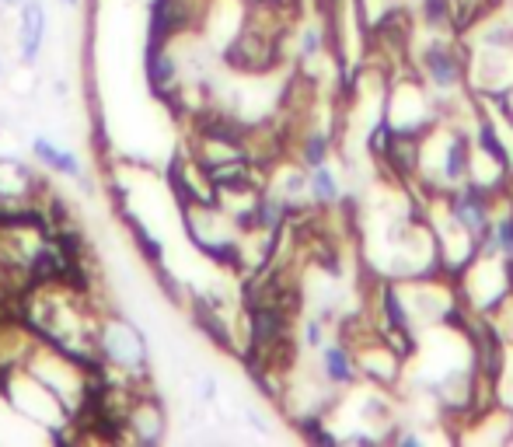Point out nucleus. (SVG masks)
<instances>
[{"label":"nucleus","instance_id":"f257e3e1","mask_svg":"<svg viewBox=\"0 0 513 447\" xmlns=\"http://www.w3.org/2000/svg\"><path fill=\"white\" fill-rule=\"evenodd\" d=\"M416 67L433 95L454 98L468 84V49L447 39V32H430L416 46Z\"/></svg>","mask_w":513,"mask_h":447},{"label":"nucleus","instance_id":"f03ea898","mask_svg":"<svg viewBox=\"0 0 513 447\" xmlns=\"http://www.w3.org/2000/svg\"><path fill=\"white\" fill-rule=\"evenodd\" d=\"M423 140L437 147V158H430V154L419 158L423 175H430L433 179V193H447V189H454L465 179H472L475 158H472V140H468L465 130L454 126V130H444V137H440L437 130H426Z\"/></svg>","mask_w":513,"mask_h":447},{"label":"nucleus","instance_id":"7ed1b4c3","mask_svg":"<svg viewBox=\"0 0 513 447\" xmlns=\"http://www.w3.org/2000/svg\"><path fill=\"white\" fill-rule=\"evenodd\" d=\"M384 109H388V133L423 137L426 130H433V91H426V84L416 77L398 81Z\"/></svg>","mask_w":513,"mask_h":447},{"label":"nucleus","instance_id":"20e7f679","mask_svg":"<svg viewBox=\"0 0 513 447\" xmlns=\"http://www.w3.org/2000/svg\"><path fill=\"white\" fill-rule=\"evenodd\" d=\"M444 196V207L447 214L454 217V224L465 227L468 234L475 238V245H479V238L489 231V224H493L496 217V196H493V186H486V182L479 179H465L461 186L447 189Z\"/></svg>","mask_w":513,"mask_h":447},{"label":"nucleus","instance_id":"39448f33","mask_svg":"<svg viewBox=\"0 0 513 447\" xmlns=\"http://www.w3.org/2000/svg\"><path fill=\"white\" fill-rule=\"evenodd\" d=\"M95 353L102 364L112 367H140L144 364V336H140L133 325L116 322L112 318L109 325H98L95 332Z\"/></svg>","mask_w":513,"mask_h":447},{"label":"nucleus","instance_id":"423d86ee","mask_svg":"<svg viewBox=\"0 0 513 447\" xmlns=\"http://www.w3.org/2000/svg\"><path fill=\"white\" fill-rule=\"evenodd\" d=\"M49 32V11L42 0H25L18 7V60L21 67H35L46 46Z\"/></svg>","mask_w":513,"mask_h":447},{"label":"nucleus","instance_id":"0eeeda50","mask_svg":"<svg viewBox=\"0 0 513 447\" xmlns=\"http://www.w3.org/2000/svg\"><path fill=\"white\" fill-rule=\"evenodd\" d=\"M144 70H147V81H151L154 95L171 98L178 91V81H182V67H178V56L171 53V42L147 39Z\"/></svg>","mask_w":513,"mask_h":447},{"label":"nucleus","instance_id":"6e6552de","mask_svg":"<svg viewBox=\"0 0 513 447\" xmlns=\"http://www.w3.org/2000/svg\"><path fill=\"white\" fill-rule=\"evenodd\" d=\"M32 158L39 161V165L53 168L63 179H74L77 186H88V172H84L81 158H77L74 151H63V147L53 144L49 137H32Z\"/></svg>","mask_w":513,"mask_h":447},{"label":"nucleus","instance_id":"1a4fd4ad","mask_svg":"<svg viewBox=\"0 0 513 447\" xmlns=\"http://www.w3.org/2000/svg\"><path fill=\"white\" fill-rule=\"evenodd\" d=\"M318 371H322V381L329 388H349L356 374H360V367H356V353L346 343H325Z\"/></svg>","mask_w":513,"mask_h":447},{"label":"nucleus","instance_id":"9d476101","mask_svg":"<svg viewBox=\"0 0 513 447\" xmlns=\"http://www.w3.org/2000/svg\"><path fill=\"white\" fill-rule=\"evenodd\" d=\"M126 423H130L133 430H137V441H147V444H158L161 434H165V413H161L158 402L147 395V399H140L137 406L126 413Z\"/></svg>","mask_w":513,"mask_h":447},{"label":"nucleus","instance_id":"9b49d317","mask_svg":"<svg viewBox=\"0 0 513 447\" xmlns=\"http://www.w3.org/2000/svg\"><path fill=\"white\" fill-rule=\"evenodd\" d=\"M475 252H496L513 266V207H510V203L503 210H496L493 224H489V231L479 238Z\"/></svg>","mask_w":513,"mask_h":447},{"label":"nucleus","instance_id":"f8f14e48","mask_svg":"<svg viewBox=\"0 0 513 447\" xmlns=\"http://www.w3.org/2000/svg\"><path fill=\"white\" fill-rule=\"evenodd\" d=\"M419 4V25L426 32H454L461 25L458 0H416Z\"/></svg>","mask_w":513,"mask_h":447},{"label":"nucleus","instance_id":"ddd939ff","mask_svg":"<svg viewBox=\"0 0 513 447\" xmlns=\"http://www.w3.org/2000/svg\"><path fill=\"white\" fill-rule=\"evenodd\" d=\"M308 200L315 203V207H336V203H342L339 175L332 172L329 165L308 168Z\"/></svg>","mask_w":513,"mask_h":447},{"label":"nucleus","instance_id":"4468645a","mask_svg":"<svg viewBox=\"0 0 513 447\" xmlns=\"http://www.w3.org/2000/svg\"><path fill=\"white\" fill-rule=\"evenodd\" d=\"M325 49H329V25H325V21H308V25L301 28V39H297V56L308 63V60L325 56Z\"/></svg>","mask_w":513,"mask_h":447},{"label":"nucleus","instance_id":"2eb2a0df","mask_svg":"<svg viewBox=\"0 0 513 447\" xmlns=\"http://www.w3.org/2000/svg\"><path fill=\"white\" fill-rule=\"evenodd\" d=\"M332 158V133L325 130H308L301 140V165L304 168H318V165H329Z\"/></svg>","mask_w":513,"mask_h":447},{"label":"nucleus","instance_id":"dca6fc26","mask_svg":"<svg viewBox=\"0 0 513 447\" xmlns=\"http://www.w3.org/2000/svg\"><path fill=\"white\" fill-rule=\"evenodd\" d=\"M280 196H287V200H297V196H308V168H287V172L280 175Z\"/></svg>","mask_w":513,"mask_h":447},{"label":"nucleus","instance_id":"f3484780","mask_svg":"<svg viewBox=\"0 0 513 447\" xmlns=\"http://www.w3.org/2000/svg\"><path fill=\"white\" fill-rule=\"evenodd\" d=\"M133 238H137L140 252H144L147 259H151V262H161V259H165V248H161V241L154 238V234L147 231L144 224H133Z\"/></svg>","mask_w":513,"mask_h":447},{"label":"nucleus","instance_id":"a211bd4d","mask_svg":"<svg viewBox=\"0 0 513 447\" xmlns=\"http://www.w3.org/2000/svg\"><path fill=\"white\" fill-rule=\"evenodd\" d=\"M304 343H308L311 350H322V346H325V315L311 318V322L304 325Z\"/></svg>","mask_w":513,"mask_h":447},{"label":"nucleus","instance_id":"6ab92c4d","mask_svg":"<svg viewBox=\"0 0 513 447\" xmlns=\"http://www.w3.org/2000/svg\"><path fill=\"white\" fill-rule=\"evenodd\" d=\"M196 399L199 402H213V399H217V378H213V374H203V378L196 381Z\"/></svg>","mask_w":513,"mask_h":447},{"label":"nucleus","instance_id":"aec40b11","mask_svg":"<svg viewBox=\"0 0 513 447\" xmlns=\"http://www.w3.org/2000/svg\"><path fill=\"white\" fill-rule=\"evenodd\" d=\"M25 4V0H0V7H7V11H11V7H21Z\"/></svg>","mask_w":513,"mask_h":447},{"label":"nucleus","instance_id":"412c9836","mask_svg":"<svg viewBox=\"0 0 513 447\" xmlns=\"http://www.w3.org/2000/svg\"><path fill=\"white\" fill-rule=\"evenodd\" d=\"M56 4H60V7H77L81 0H56Z\"/></svg>","mask_w":513,"mask_h":447},{"label":"nucleus","instance_id":"4be33fe9","mask_svg":"<svg viewBox=\"0 0 513 447\" xmlns=\"http://www.w3.org/2000/svg\"><path fill=\"white\" fill-rule=\"evenodd\" d=\"M0 74H4V60H0Z\"/></svg>","mask_w":513,"mask_h":447}]
</instances>
